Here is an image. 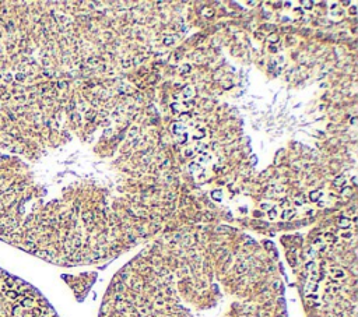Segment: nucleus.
Returning a JSON list of instances; mask_svg holds the SVG:
<instances>
[{"label":"nucleus","mask_w":358,"mask_h":317,"mask_svg":"<svg viewBox=\"0 0 358 317\" xmlns=\"http://www.w3.org/2000/svg\"><path fill=\"white\" fill-rule=\"evenodd\" d=\"M344 182H346V177H344V176H339V177L334 180V186H336V187H340Z\"/></svg>","instance_id":"nucleus-8"},{"label":"nucleus","mask_w":358,"mask_h":317,"mask_svg":"<svg viewBox=\"0 0 358 317\" xmlns=\"http://www.w3.org/2000/svg\"><path fill=\"white\" fill-rule=\"evenodd\" d=\"M295 215V211L294 210H286L283 214H281V218L283 219H288V218H292Z\"/></svg>","instance_id":"nucleus-6"},{"label":"nucleus","mask_w":358,"mask_h":317,"mask_svg":"<svg viewBox=\"0 0 358 317\" xmlns=\"http://www.w3.org/2000/svg\"><path fill=\"white\" fill-rule=\"evenodd\" d=\"M72 119L74 120V122H77V120H80V115H77V113H73V115H72Z\"/></svg>","instance_id":"nucleus-23"},{"label":"nucleus","mask_w":358,"mask_h":317,"mask_svg":"<svg viewBox=\"0 0 358 317\" xmlns=\"http://www.w3.org/2000/svg\"><path fill=\"white\" fill-rule=\"evenodd\" d=\"M218 226L175 233L113 279L101 317H288L274 265Z\"/></svg>","instance_id":"nucleus-1"},{"label":"nucleus","mask_w":358,"mask_h":317,"mask_svg":"<svg viewBox=\"0 0 358 317\" xmlns=\"http://www.w3.org/2000/svg\"><path fill=\"white\" fill-rule=\"evenodd\" d=\"M8 116H10V119H16V115H14L13 112H10V113H8Z\"/></svg>","instance_id":"nucleus-27"},{"label":"nucleus","mask_w":358,"mask_h":317,"mask_svg":"<svg viewBox=\"0 0 358 317\" xmlns=\"http://www.w3.org/2000/svg\"><path fill=\"white\" fill-rule=\"evenodd\" d=\"M208 159H210V157H208V155H206V154H204V155H200L199 161H200V162H207V161H208Z\"/></svg>","instance_id":"nucleus-13"},{"label":"nucleus","mask_w":358,"mask_h":317,"mask_svg":"<svg viewBox=\"0 0 358 317\" xmlns=\"http://www.w3.org/2000/svg\"><path fill=\"white\" fill-rule=\"evenodd\" d=\"M193 154H195V152H193V150H192V148H188V150H186V152H185V155H186V157H192Z\"/></svg>","instance_id":"nucleus-18"},{"label":"nucleus","mask_w":358,"mask_h":317,"mask_svg":"<svg viewBox=\"0 0 358 317\" xmlns=\"http://www.w3.org/2000/svg\"><path fill=\"white\" fill-rule=\"evenodd\" d=\"M189 69H190V67H189V66H185V67H182V73L188 72V70H189Z\"/></svg>","instance_id":"nucleus-28"},{"label":"nucleus","mask_w":358,"mask_h":317,"mask_svg":"<svg viewBox=\"0 0 358 317\" xmlns=\"http://www.w3.org/2000/svg\"><path fill=\"white\" fill-rule=\"evenodd\" d=\"M183 95L186 96V98H190V96H193V88L192 87H185L183 88Z\"/></svg>","instance_id":"nucleus-7"},{"label":"nucleus","mask_w":358,"mask_h":317,"mask_svg":"<svg viewBox=\"0 0 358 317\" xmlns=\"http://www.w3.org/2000/svg\"><path fill=\"white\" fill-rule=\"evenodd\" d=\"M309 197H310V200H312V201H319V200H320V197H322V191H320V190L312 191Z\"/></svg>","instance_id":"nucleus-5"},{"label":"nucleus","mask_w":358,"mask_h":317,"mask_svg":"<svg viewBox=\"0 0 358 317\" xmlns=\"http://www.w3.org/2000/svg\"><path fill=\"white\" fill-rule=\"evenodd\" d=\"M137 134V127H132V130H130V135L133 137V135Z\"/></svg>","instance_id":"nucleus-21"},{"label":"nucleus","mask_w":358,"mask_h":317,"mask_svg":"<svg viewBox=\"0 0 358 317\" xmlns=\"http://www.w3.org/2000/svg\"><path fill=\"white\" fill-rule=\"evenodd\" d=\"M0 317H57L41 293L0 270Z\"/></svg>","instance_id":"nucleus-3"},{"label":"nucleus","mask_w":358,"mask_h":317,"mask_svg":"<svg viewBox=\"0 0 358 317\" xmlns=\"http://www.w3.org/2000/svg\"><path fill=\"white\" fill-rule=\"evenodd\" d=\"M189 169L190 171H196V169H199V165L197 164H192V165H189Z\"/></svg>","instance_id":"nucleus-20"},{"label":"nucleus","mask_w":358,"mask_h":317,"mask_svg":"<svg viewBox=\"0 0 358 317\" xmlns=\"http://www.w3.org/2000/svg\"><path fill=\"white\" fill-rule=\"evenodd\" d=\"M302 6H305V8H310L312 3L310 1H302Z\"/></svg>","instance_id":"nucleus-22"},{"label":"nucleus","mask_w":358,"mask_h":317,"mask_svg":"<svg viewBox=\"0 0 358 317\" xmlns=\"http://www.w3.org/2000/svg\"><path fill=\"white\" fill-rule=\"evenodd\" d=\"M99 116H101V118H105V116H108V112H106V111L99 112Z\"/></svg>","instance_id":"nucleus-25"},{"label":"nucleus","mask_w":358,"mask_h":317,"mask_svg":"<svg viewBox=\"0 0 358 317\" xmlns=\"http://www.w3.org/2000/svg\"><path fill=\"white\" fill-rule=\"evenodd\" d=\"M64 87H66V81H59V83H57V88L62 89V88H64Z\"/></svg>","instance_id":"nucleus-19"},{"label":"nucleus","mask_w":358,"mask_h":317,"mask_svg":"<svg viewBox=\"0 0 358 317\" xmlns=\"http://www.w3.org/2000/svg\"><path fill=\"white\" fill-rule=\"evenodd\" d=\"M98 62H99V57H90L88 59V64H91V66H97L98 64Z\"/></svg>","instance_id":"nucleus-10"},{"label":"nucleus","mask_w":358,"mask_h":317,"mask_svg":"<svg viewBox=\"0 0 358 317\" xmlns=\"http://www.w3.org/2000/svg\"><path fill=\"white\" fill-rule=\"evenodd\" d=\"M13 80V77H11V74H7V76H4V81H7V83H10Z\"/></svg>","instance_id":"nucleus-24"},{"label":"nucleus","mask_w":358,"mask_h":317,"mask_svg":"<svg viewBox=\"0 0 358 317\" xmlns=\"http://www.w3.org/2000/svg\"><path fill=\"white\" fill-rule=\"evenodd\" d=\"M276 217H277V211H276L274 208H270V210H269V218H270V219H274Z\"/></svg>","instance_id":"nucleus-12"},{"label":"nucleus","mask_w":358,"mask_h":317,"mask_svg":"<svg viewBox=\"0 0 358 317\" xmlns=\"http://www.w3.org/2000/svg\"><path fill=\"white\" fill-rule=\"evenodd\" d=\"M270 42H276V35H271L270 36Z\"/></svg>","instance_id":"nucleus-29"},{"label":"nucleus","mask_w":358,"mask_h":317,"mask_svg":"<svg viewBox=\"0 0 358 317\" xmlns=\"http://www.w3.org/2000/svg\"><path fill=\"white\" fill-rule=\"evenodd\" d=\"M347 229L340 238L326 232L313 240L325 254L320 261L308 256L305 264L306 279L325 282L322 293L306 295L315 317H355V239Z\"/></svg>","instance_id":"nucleus-2"},{"label":"nucleus","mask_w":358,"mask_h":317,"mask_svg":"<svg viewBox=\"0 0 358 317\" xmlns=\"http://www.w3.org/2000/svg\"><path fill=\"white\" fill-rule=\"evenodd\" d=\"M171 106H172V109H174L175 112H181V105H179V103H172Z\"/></svg>","instance_id":"nucleus-14"},{"label":"nucleus","mask_w":358,"mask_h":317,"mask_svg":"<svg viewBox=\"0 0 358 317\" xmlns=\"http://www.w3.org/2000/svg\"><path fill=\"white\" fill-rule=\"evenodd\" d=\"M16 78L18 80V81H23V80L25 78V76H24V74H23V73H18V74H17V76H16Z\"/></svg>","instance_id":"nucleus-17"},{"label":"nucleus","mask_w":358,"mask_h":317,"mask_svg":"<svg viewBox=\"0 0 358 317\" xmlns=\"http://www.w3.org/2000/svg\"><path fill=\"white\" fill-rule=\"evenodd\" d=\"M182 120H188V115H183V116H182Z\"/></svg>","instance_id":"nucleus-31"},{"label":"nucleus","mask_w":358,"mask_h":317,"mask_svg":"<svg viewBox=\"0 0 358 317\" xmlns=\"http://www.w3.org/2000/svg\"><path fill=\"white\" fill-rule=\"evenodd\" d=\"M203 14H204V16H207V17H210L211 14H213V10H211V8H206V10L203 11Z\"/></svg>","instance_id":"nucleus-15"},{"label":"nucleus","mask_w":358,"mask_h":317,"mask_svg":"<svg viewBox=\"0 0 358 317\" xmlns=\"http://www.w3.org/2000/svg\"><path fill=\"white\" fill-rule=\"evenodd\" d=\"M174 39H175V36H165V38H164V43H165V45H172V43H174Z\"/></svg>","instance_id":"nucleus-11"},{"label":"nucleus","mask_w":358,"mask_h":317,"mask_svg":"<svg viewBox=\"0 0 358 317\" xmlns=\"http://www.w3.org/2000/svg\"><path fill=\"white\" fill-rule=\"evenodd\" d=\"M0 78H1V77H0Z\"/></svg>","instance_id":"nucleus-32"},{"label":"nucleus","mask_w":358,"mask_h":317,"mask_svg":"<svg viewBox=\"0 0 358 317\" xmlns=\"http://www.w3.org/2000/svg\"><path fill=\"white\" fill-rule=\"evenodd\" d=\"M211 196H213V198H214V200L220 201V200H221V191H220V190H214L213 193H211Z\"/></svg>","instance_id":"nucleus-9"},{"label":"nucleus","mask_w":358,"mask_h":317,"mask_svg":"<svg viewBox=\"0 0 358 317\" xmlns=\"http://www.w3.org/2000/svg\"><path fill=\"white\" fill-rule=\"evenodd\" d=\"M94 116H95V112H92V111L87 112V119L88 120H92V118H94Z\"/></svg>","instance_id":"nucleus-16"},{"label":"nucleus","mask_w":358,"mask_h":317,"mask_svg":"<svg viewBox=\"0 0 358 317\" xmlns=\"http://www.w3.org/2000/svg\"><path fill=\"white\" fill-rule=\"evenodd\" d=\"M347 194H351V190L348 189V190H344L343 191V196H347Z\"/></svg>","instance_id":"nucleus-26"},{"label":"nucleus","mask_w":358,"mask_h":317,"mask_svg":"<svg viewBox=\"0 0 358 317\" xmlns=\"http://www.w3.org/2000/svg\"><path fill=\"white\" fill-rule=\"evenodd\" d=\"M171 131H172V134H183L185 127L181 123H174V124H171Z\"/></svg>","instance_id":"nucleus-4"},{"label":"nucleus","mask_w":358,"mask_h":317,"mask_svg":"<svg viewBox=\"0 0 358 317\" xmlns=\"http://www.w3.org/2000/svg\"><path fill=\"white\" fill-rule=\"evenodd\" d=\"M350 11H351V13H352V14H355V13H357V10H355V8H354V7H352V8H351V10H350Z\"/></svg>","instance_id":"nucleus-30"}]
</instances>
